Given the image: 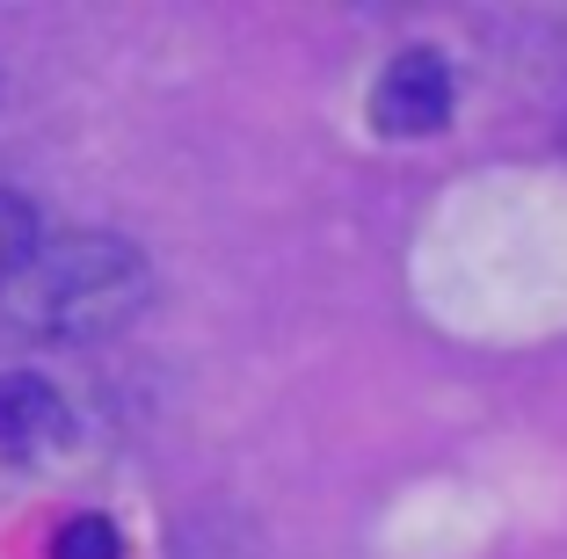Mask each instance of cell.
<instances>
[{
    "mask_svg": "<svg viewBox=\"0 0 567 559\" xmlns=\"http://www.w3.org/2000/svg\"><path fill=\"white\" fill-rule=\"evenodd\" d=\"M451 102H458L451 59L436 44H408L371 81V132L379 138H430L451 124Z\"/></svg>",
    "mask_w": 567,
    "mask_h": 559,
    "instance_id": "7a4b0ae2",
    "label": "cell"
},
{
    "mask_svg": "<svg viewBox=\"0 0 567 559\" xmlns=\"http://www.w3.org/2000/svg\"><path fill=\"white\" fill-rule=\"evenodd\" d=\"M44 559H124V530L110 524L102 509H81L51 530V552Z\"/></svg>",
    "mask_w": 567,
    "mask_h": 559,
    "instance_id": "277c9868",
    "label": "cell"
},
{
    "mask_svg": "<svg viewBox=\"0 0 567 559\" xmlns=\"http://www.w3.org/2000/svg\"><path fill=\"white\" fill-rule=\"evenodd\" d=\"M37 240H44V232H37V211L16 197V189H0V277H8Z\"/></svg>",
    "mask_w": 567,
    "mask_h": 559,
    "instance_id": "5b68a950",
    "label": "cell"
},
{
    "mask_svg": "<svg viewBox=\"0 0 567 559\" xmlns=\"http://www.w3.org/2000/svg\"><path fill=\"white\" fill-rule=\"evenodd\" d=\"M66 436H73V414L59 385L37 379V371H0V458L44 465Z\"/></svg>",
    "mask_w": 567,
    "mask_h": 559,
    "instance_id": "3957f363",
    "label": "cell"
},
{
    "mask_svg": "<svg viewBox=\"0 0 567 559\" xmlns=\"http://www.w3.org/2000/svg\"><path fill=\"white\" fill-rule=\"evenodd\" d=\"M146 298L153 262L124 232H59L0 277V334L37 349H87L132 328Z\"/></svg>",
    "mask_w": 567,
    "mask_h": 559,
    "instance_id": "6da1fadb",
    "label": "cell"
}]
</instances>
